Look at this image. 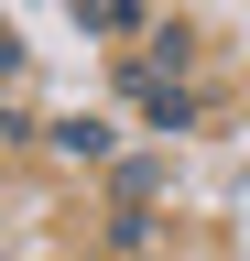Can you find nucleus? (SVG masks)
<instances>
[{
	"mask_svg": "<svg viewBox=\"0 0 250 261\" xmlns=\"http://www.w3.org/2000/svg\"><path fill=\"white\" fill-rule=\"evenodd\" d=\"M163 196V163H120V207H152Z\"/></svg>",
	"mask_w": 250,
	"mask_h": 261,
	"instance_id": "2",
	"label": "nucleus"
},
{
	"mask_svg": "<svg viewBox=\"0 0 250 261\" xmlns=\"http://www.w3.org/2000/svg\"><path fill=\"white\" fill-rule=\"evenodd\" d=\"M142 109H152V130H185V120H196V98H185V87H152V76H142Z\"/></svg>",
	"mask_w": 250,
	"mask_h": 261,
	"instance_id": "1",
	"label": "nucleus"
}]
</instances>
